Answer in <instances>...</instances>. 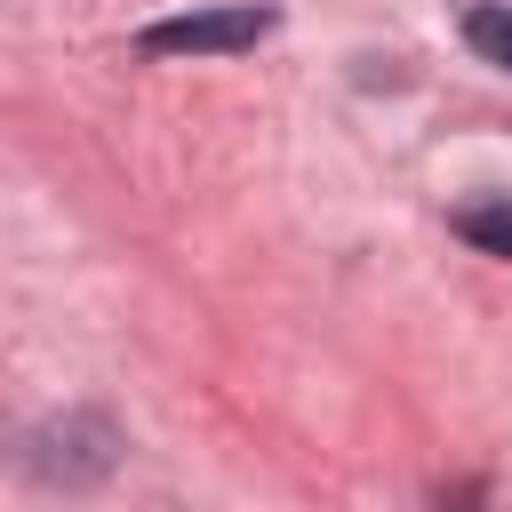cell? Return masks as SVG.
<instances>
[{"label": "cell", "mask_w": 512, "mask_h": 512, "mask_svg": "<svg viewBox=\"0 0 512 512\" xmlns=\"http://www.w3.org/2000/svg\"><path fill=\"white\" fill-rule=\"evenodd\" d=\"M272 32V8H192V16H160L144 24V56H232V48H256Z\"/></svg>", "instance_id": "7a4b0ae2"}, {"label": "cell", "mask_w": 512, "mask_h": 512, "mask_svg": "<svg viewBox=\"0 0 512 512\" xmlns=\"http://www.w3.org/2000/svg\"><path fill=\"white\" fill-rule=\"evenodd\" d=\"M456 232H464L472 248H488V256L512 264V192H480V200H464V208H456Z\"/></svg>", "instance_id": "3957f363"}, {"label": "cell", "mask_w": 512, "mask_h": 512, "mask_svg": "<svg viewBox=\"0 0 512 512\" xmlns=\"http://www.w3.org/2000/svg\"><path fill=\"white\" fill-rule=\"evenodd\" d=\"M464 48L480 64H496V72H512V8L504 0H472L464 8Z\"/></svg>", "instance_id": "277c9868"}, {"label": "cell", "mask_w": 512, "mask_h": 512, "mask_svg": "<svg viewBox=\"0 0 512 512\" xmlns=\"http://www.w3.org/2000/svg\"><path fill=\"white\" fill-rule=\"evenodd\" d=\"M120 448L128 440H120V424L104 408H64V416H48V424L24 432V464L48 488H96V480H112Z\"/></svg>", "instance_id": "6da1fadb"}, {"label": "cell", "mask_w": 512, "mask_h": 512, "mask_svg": "<svg viewBox=\"0 0 512 512\" xmlns=\"http://www.w3.org/2000/svg\"><path fill=\"white\" fill-rule=\"evenodd\" d=\"M440 512H480V488L464 480V488H440Z\"/></svg>", "instance_id": "5b68a950"}]
</instances>
